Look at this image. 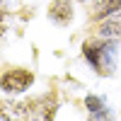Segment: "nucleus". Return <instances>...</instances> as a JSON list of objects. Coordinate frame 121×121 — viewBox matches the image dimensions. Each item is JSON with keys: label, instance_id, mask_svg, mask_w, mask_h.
Returning a JSON list of instances; mask_svg holds the SVG:
<instances>
[{"label": "nucleus", "instance_id": "nucleus-9", "mask_svg": "<svg viewBox=\"0 0 121 121\" xmlns=\"http://www.w3.org/2000/svg\"><path fill=\"white\" fill-rule=\"evenodd\" d=\"M7 29H10V15L5 10H0V39L7 34Z\"/></svg>", "mask_w": 121, "mask_h": 121}, {"label": "nucleus", "instance_id": "nucleus-3", "mask_svg": "<svg viewBox=\"0 0 121 121\" xmlns=\"http://www.w3.org/2000/svg\"><path fill=\"white\" fill-rule=\"evenodd\" d=\"M0 121H32V107L29 99L0 97Z\"/></svg>", "mask_w": 121, "mask_h": 121}, {"label": "nucleus", "instance_id": "nucleus-2", "mask_svg": "<svg viewBox=\"0 0 121 121\" xmlns=\"http://www.w3.org/2000/svg\"><path fill=\"white\" fill-rule=\"evenodd\" d=\"M34 70L24 65H7L0 70V92L7 97H22L34 85Z\"/></svg>", "mask_w": 121, "mask_h": 121}, {"label": "nucleus", "instance_id": "nucleus-6", "mask_svg": "<svg viewBox=\"0 0 121 121\" xmlns=\"http://www.w3.org/2000/svg\"><path fill=\"white\" fill-rule=\"evenodd\" d=\"M85 109H87L90 119H95V121H116L102 95H87L85 97Z\"/></svg>", "mask_w": 121, "mask_h": 121}, {"label": "nucleus", "instance_id": "nucleus-10", "mask_svg": "<svg viewBox=\"0 0 121 121\" xmlns=\"http://www.w3.org/2000/svg\"><path fill=\"white\" fill-rule=\"evenodd\" d=\"M80 3H87V0H80ZM90 3H95V5H97V3H102V0H90Z\"/></svg>", "mask_w": 121, "mask_h": 121}, {"label": "nucleus", "instance_id": "nucleus-11", "mask_svg": "<svg viewBox=\"0 0 121 121\" xmlns=\"http://www.w3.org/2000/svg\"><path fill=\"white\" fill-rule=\"evenodd\" d=\"M119 121H121V109H119Z\"/></svg>", "mask_w": 121, "mask_h": 121}, {"label": "nucleus", "instance_id": "nucleus-7", "mask_svg": "<svg viewBox=\"0 0 121 121\" xmlns=\"http://www.w3.org/2000/svg\"><path fill=\"white\" fill-rule=\"evenodd\" d=\"M95 32H97V36H104V39H114V41H119V39H121V12H116V15H112V17L102 19V22H97Z\"/></svg>", "mask_w": 121, "mask_h": 121}, {"label": "nucleus", "instance_id": "nucleus-12", "mask_svg": "<svg viewBox=\"0 0 121 121\" xmlns=\"http://www.w3.org/2000/svg\"><path fill=\"white\" fill-rule=\"evenodd\" d=\"M87 121H95V119H87Z\"/></svg>", "mask_w": 121, "mask_h": 121}, {"label": "nucleus", "instance_id": "nucleus-4", "mask_svg": "<svg viewBox=\"0 0 121 121\" xmlns=\"http://www.w3.org/2000/svg\"><path fill=\"white\" fill-rule=\"evenodd\" d=\"M29 107H32V121H53L58 112V99L53 92H46V95L32 97Z\"/></svg>", "mask_w": 121, "mask_h": 121}, {"label": "nucleus", "instance_id": "nucleus-1", "mask_svg": "<svg viewBox=\"0 0 121 121\" xmlns=\"http://www.w3.org/2000/svg\"><path fill=\"white\" fill-rule=\"evenodd\" d=\"M80 56L82 60L95 70V75L99 78H109L116 73V41L114 39H104V36H90L80 46Z\"/></svg>", "mask_w": 121, "mask_h": 121}, {"label": "nucleus", "instance_id": "nucleus-8", "mask_svg": "<svg viewBox=\"0 0 121 121\" xmlns=\"http://www.w3.org/2000/svg\"><path fill=\"white\" fill-rule=\"evenodd\" d=\"M116 12H121V0H102V3L95 5V12L90 15V19L92 22H102V19L112 17Z\"/></svg>", "mask_w": 121, "mask_h": 121}, {"label": "nucleus", "instance_id": "nucleus-5", "mask_svg": "<svg viewBox=\"0 0 121 121\" xmlns=\"http://www.w3.org/2000/svg\"><path fill=\"white\" fill-rule=\"evenodd\" d=\"M75 17V3L73 0H51L48 3V19L58 27H68Z\"/></svg>", "mask_w": 121, "mask_h": 121}]
</instances>
